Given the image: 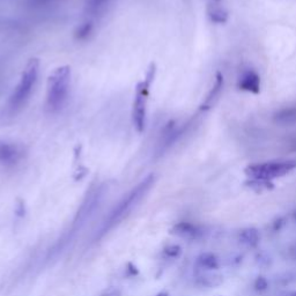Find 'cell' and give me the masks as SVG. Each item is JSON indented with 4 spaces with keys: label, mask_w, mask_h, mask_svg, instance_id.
<instances>
[{
    "label": "cell",
    "mask_w": 296,
    "mask_h": 296,
    "mask_svg": "<svg viewBox=\"0 0 296 296\" xmlns=\"http://www.w3.org/2000/svg\"><path fill=\"white\" fill-rule=\"evenodd\" d=\"M154 183L155 175H148L141 182L137 184L126 196H124L123 198L119 200L118 204L109 212V214L103 219L101 225L96 228L94 240H101V238L106 236L109 231L113 230L114 227H117L124 219H126L127 216L131 214L133 209L138 207L139 204L142 202V199L147 196V193L151 191Z\"/></svg>",
    "instance_id": "6da1fadb"
},
{
    "label": "cell",
    "mask_w": 296,
    "mask_h": 296,
    "mask_svg": "<svg viewBox=\"0 0 296 296\" xmlns=\"http://www.w3.org/2000/svg\"><path fill=\"white\" fill-rule=\"evenodd\" d=\"M104 192H106V189H104L103 185L96 186L95 189L89 191V193L86 196L84 202H82L78 213H76L74 220H73L71 231H69L68 237H66L65 240L59 241L58 243H57L55 249L52 250V256H57V254H59V252L62 253L64 249L68 247V242H71V240L75 236L76 233L91 220V216L95 214V212L100 207L102 200H103Z\"/></svg>",
    "instance_id": "7a4b0ae2"
},
{
    "label": "cell",
    "mask_w": 296,
    "mask_h": 296,
    "mask_svg": "<svg viewBox=\"0 0 296 296\" xmlns=\"http://www.w3.org/2000/svg\"><path fill=\"white\" fill-rule=\"evenodd\" d=\"M71 86V68L68 65L53 69L46 82V107L50 113H58L68 101Z\"/></svg>",
    "instance_id": "3957f363"
},
{
    "label": "cell",
    "mask_w": 296,
    "mask_h": 296,
    "mask_svg": "<svg viewBox=\"0 0 296 296\" xmlns=\"http://www.w3.org/2000/svg\"><path fill=\"white\" fill-rule=\"evenodd\" d=\"M38 74H40V62L33 58L27 63L23 71H22L20 81L14 88L9 97L8 106L12 111H19L25 106L33 94L35 86L37 84Z\"/></svg>",
    "instance_id": "277c9868"
},
{
    "label": "cell",
    "mask_w": 296,
    "mask_h": 296,
    "mask_svg": "<svg viewBox=\"0 0 296 296\" xmlns=\"http://www.w3.org/2000/svg\"><path fill=\"white\" fill-rule=\"evenodd\" d=\"M155 65H151L147 74H146L144 80H141L137 85L135 100H133L132 106V122L133 125L139 133L145 131L146 127V114H147V101L149 91H151V85L155 76Z\"/></svg>",
    "instance_id": "5b68a950"
},
{
    "label": "cell",
    "mask_w": 296,
    "mask_h": 296,
    "mask_svg": "<svg viewBox=\"0 0 296 296\" xmlns=\"http://www.w3.org/2000/svg\"><path fill=\"white\" fill-rule=\"evenodd\" d=\"M296 168V160H276L264 163L251 164L246 169V174L251 180L271 181L282 177Z\"/></svg>",
    "instance_id": "8992f818"
},
{
    "label": "cell",
    "mask_w": 296,
    "mask_h": 296,
    "mask_svg": "<svg viewBox=\"0 0 296 296\" xmlns=\"http://www.w3.org/2000/svg\"><path fill=\"white\" fill-rule=\"evenodd\" d=\"M23 158V148L9 141H0V165L13 167Z\"/></svg>",
    "instance_id": "52a82bcc"
},
{
    "label": "cell",
    "mask_w": 296,
    "mask_h": 296,
    "mask_svg": "<svg viewBox=\"0 0 296 296\" xmlns=\"http://www.w3.org/2000/svg\"><path fill=\"white\" fill-rule=\"evenodd\" d=\"M238 87L242 91H249L252 94H258L260 91V78L253 69L242 73L240 80H238Z\"/></svg>",
    "instance_id": "ba28073f"
},
{
    "label": "cell",
    "mask_w": 296,
    "mask_h": 296,
    "mask_svg": "<svg viewBox=\"0 0 296 296\" xmlns=\"http://www.w3.org/2000/svg\"><path fill=\"white\" fill-rule=\"evenodd\" d=\"M114 0H86L85 11L91 18L102 17L108 12Z\"/></svg>",
    "instance_id": "9c48e42d"
},
{
    "label": "cell",
    "mask_w": 296,
    "mask_h": 296,
    "mask_svg": "<svg viewBox=\"0 0 296 296\" xmlns=\"http://www.w3.org/2000/svg\"><path fill=\"white\" fill-rule=\"evenodd\" d=\"M173 233L181 237L189 238V240H197V238L202 237L203 229L190 222H180L173 228Z\"/></svg>",
    "instance_id": "30bf717a"
},
{
    "label": "cell",
    "mask_w": 296,
    "mask_h": 296,
    "mask_svg": "<svg viewBox=\"0 0 296 296\" xmlns=\"http://www.w3.org/2000/svg\"><path fill=\"white\" fill-rule=\"evenodd\" d=\"M224 82H225L224 75H222L221 73H218L215 76L214 85H213L212 89L209 91L207 96H206L205 101L203 102L202 110H208V109H211L213 106H214L215 102L219 100V96H220L222 88H224Z\"/></svg>",
    "instance_id": "8fae6325"
},
{
    "label": "cell",
    "mask_w": 296,
    "mask_h": 296,
    "mask_svg": "<svg viewBox=\"0 0 296 296\" xmlns=\"http://www.w3.org/2000/svg\"><path fill=\"white\" fill-rule=\"evenodd\" d=\"M273 122L280 126L296 125V106L282 108L273 114Z\"/></svg>",
    "instance_id": "7c38bea8"
},
{
    "label": "cell",
    "mask_w": 296,
    "mask_h": 296,
    "mask_svg": "<svg viewBox=\"0 0 296 296\" xmlns=\"http://www.w3.org/2000/svg\"><path fill=\"white\" fill-rule=\"evenodd\" d=\"M207 15L209 20L214 23H225L228 20V13L222 6L219 4L218 0H212L207 6Z\"/></svg>",
    "instance_id": "4fadbf2b"
},
{
    "label": "cell",
    "mask_w": 296,
    "mask_h": 296,
    "mask_svg": "<svg viewBox=\"0 0 296 296\" xmlns=\"http://www.w3.org/2000/svg\"><path fill=\"white\" fill-rule=\"evenodd\" d=\"M240 241L246 247L254 248L259 243V233L256 228L243 229L240 234Z\"/></svg>",
    "instance_id": "5bb4252c"
},
{
    "label": "cell",
    "mask_w": 296,
    "mask_h": 296,
    "mask_svg": "<svg viewBox=\"0 0 296 296\" xmlns=\"http://www.w3.org/2000/svg\"><path fill=\"white\" fill-rule=\"evenodd\" d=\"M197 265H198L200 269H205V270H218L219 269V259L215 254H213L211 252H206L200 254L197 259Z\"/></svg>",
    "instance_id": "9a60e30c"
},
{
    "label": "cell",
    "mask_w": 296,
    "mask_h": 296,
    "mask_svg": "<svg viewBox=\"0 0 296 296\" xmlns=\"http://www.w3.org/2000/svg\"><path fill=\"white\" fill-rule=\"evenodd\" d=\"M94 31V25L91 22L86 21L84 23H81L76 28L75 33H74V37L78 41H86L91 37V35L93 34Z\"/></svg>",
    "instance_id": "2e32d148"
},
{
    "label": "cell",
    "mask_w": 296,
    "mask_h": 296,
    "mask_svg": "<svg viewBox=\"0 0 296 296\" xmlns=\"http://www.w3.org/2000/svg\"><path fill=\"white\" fill-rule=\"evenodd\" d=\"M251 189L256 190V191H267L273 189V184L271 183V181H263V180H251L247 183Z\"/></svg>",
    "instance_id": "e0dca14e"
},
{
    "label": "cell",
    "mask_w": 296,
    "mask_h": 296,
    "mask_svg": "<svg viewBox=\"0 0 296 296\" xmlns=\"http://www.w3.org/2000/svg\"><path fill=\"white\" fill-rule=\"evenodd\" d=\"M163 252L168 258H177V257H180L181 253H182V248L180 246H176V244H171V246L164 248Z\"/></svg>",
    "instance_id": "ac0fdd59"
},
{
    "label": "cell",
    "mask_w": 296,
    "mask_h": 296,
    "mask_svg": "<svg viewBox=\"0 0 296 296\" xmlns=\"http://www.w3.org/2000/svg\"><path fill=\"white\" fill-rule=\"evenodd\" d=\"M267 287H269V282H267L266 278H264V276H258L256 279V281H254V289L257 292L266 291Z\"/></svg>",
    "instance_id": "d6986e66"
},
{
    "label": "cell",
    "mask_w": 296,
    "mask_h": 296,
    "mask_svg": "<svg viewBox=\"0 0 296 296\" xmlns=\"http://www.w3.org/2000/svg\"><path fill=\"white\" fill-rule=\"evenodd\" d=\"M55 1H57V0H33L34 4L40 5V6H46V5L53 4Z\"/></svg>",
    "instance_id": "ffe728a7"
},
{
    "label": "cell",
    "mask_w": 296,
    "mask_h": 296,
    "mask_svg": "<svg viewBox=\"0 0 296 296\" xmlns=\"http://www.w3.org/2000/svg\"><path fill=\"white\" fill-rule=\"evenodd\" d=\"M284 219L282 218H280V219H278V220H276L275 222H274V225H273V229H274V230H279L280 228H281V226L284 225Z\"/></svg>",
    "instance_id": "44dd1931"
},
{
    "label": "cell",
    "mask_w": 296,
    "mask_h": 296,
    "mask_svg": "<svg viewBox=\"0 0 296 296\" xmlns=\"http://www.w3.org/2000/svg\"><path fill=\"white\" fill-rule=\"evenodd\" d=\"M103 296H122V295H120L119 291H117V289H113V291L107 292Z\"/></svg>",
    "instance_id": "7402d4cb"
},
{
    "label": "cell",
    "mask_w": 296,
    "mask_h": 296,
    "mask_svg": "<svg viewBox=\"0 0 296 296\" xmlns=\"http://www.w3.org/2000/svg\"><path fill=\"white\" fill-rule=\"evenodd\" d=\"M157 296H169V295H168V293H165V292H162V293H160V294H158Z\"/></svg>",
    "instance_id": "603a6c76"
},
{
    "label": "cell",
    "mask_w": 296,
    "mask_h": 296,
    "mask_svg": "<svg viewBox=\"0 0 296 296\" xmlns=\"http://www.w3.org/2000/svg\"><path fill=\"white\" fill-rule=\"evenodd\" d=\"M294 219L296 220V209H295V212H294Z\"/></svg>",
    "instance_id": "cb8c5ba5"
},
{
    "label": "cell",
    "mask_w": 296,
    "mask_h": 296,
    "mask_svg": "<svg viewBox=\"0 0 296 296\" xmlns=\"http://www.w3.org/2000/svg\"><path fill=\"white\" fill-rule=\"evenodd\" d=\"M289 296H296V292H295V293H293V294H292V295H289Z\"/></svg>",
    "instance_id": "d4e9b609"
},
{
    "label": "cell",
    "mask_w": 296,
    "mask_h": 296,
    "mask_svg": "<svg viewBox=\"0 0 296 296\" xmlns=\"http://www.w3.org/2000/svg\"><path fill=\"white\" fill-rule=\"evenodd\" d=\"M295 251H296V250H295Z\"/></svg>",
    "instance_id": "484cf974"
}]
</instances>
